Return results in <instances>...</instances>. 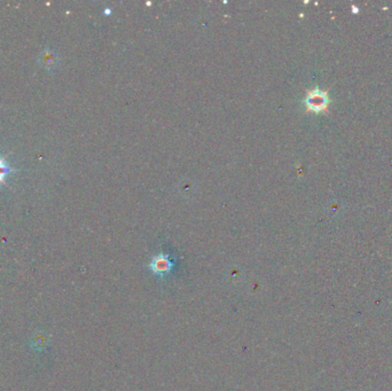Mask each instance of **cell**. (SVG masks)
<instances>
[{
    "label": "cell",
    "mask_w": 392,
    "mask_h": 391,
    "mask_svg": "<svg viewBox=\"0 0 392 391\" xmlns=\"http://www.w3.org/2000/svg\"><path fill=\"white\" fill-rule=\"evenodd\" d=\"M304 102L306 105V108L308 110L319 113L327 109L329 103V98L327 92L322 91L320 89H313L311 91H308Z\"/></svg>",
    "instance_id": "6da1fadb"
},
{
    "label": "cell",
    "mask_w": 392,
    "mask_h": 391,
    "mask_svg": "<svg viewBox=\"0 0 392 391\" xmlns=\"http://www.w3.org/2000/svg\"><path fill=\"white\" fill-rule=\"evenodd\" d=\"M58 61H60V59H58L56 52H54L48 47L41 51L39 55H38V63L45 70H54L58 65Z\"/></svg>",
    "instance_id": "7a4b0ae2"
},
{
    "label": "cell",
    "mask_w": 392,
    "mask_h": 391,
    "mask_svg": "<svg viewBox=\"0 0 392 391\" xmlns=\"http://www.w3.org/2000/svg\"><path fill=\"white\" fill-rule=\"evenodd\" d=\"M170 265H171V262L168 261V258L167 256H157V257L154 258L153 261V269L155 270L156 272H165L168 271V269H170Z\"/></svg>",
    "instance_id": "3957f363"
},
{
    "label": "cell",
    "mask_w": 392,
    "mask_h": 391,
    "mask_svg": "<svg viewBox=\"0 0 392 391\" xmlns=\"http://www.w3.org/2000/svg\"><path fill=\"white\" fill-rule=\"evenodd\" d=\"M10 169L8 164L6 163V157H0V182L5 184L6 177L9 174Z\"/></svg>",
    "instance_id": "277c9868"
}]
</instances>
